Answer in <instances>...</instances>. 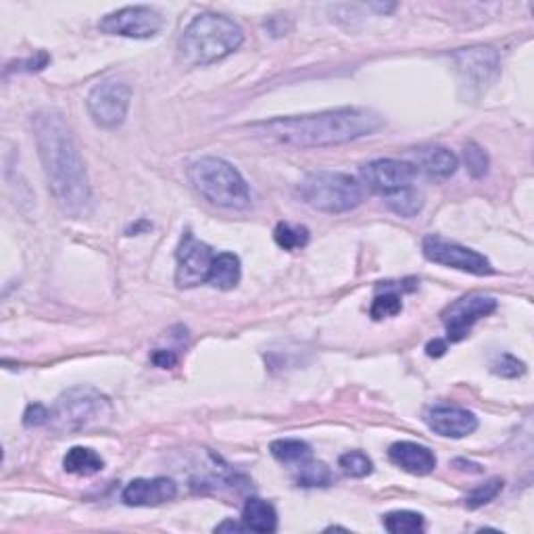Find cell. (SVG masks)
Wrapping results in <instances>:
<instances>
[{
	"label": "cell",
	"mask_w": 534,
	"mask_h": 534,
	"mask_svg": "<svg viewBox=\"0 0 534 534\" xmlns=\"http://www.w3.org/2000/svg\"><path fill=\"white\" fill-rule=\"evenodd\" d=\"M32 126L54 201L67 215H84L90 204V182L70 126L54 109L38 111Z\"/></svg>",
	"instance_id": "cell-1"
},
{
	"label": "cell",
	"mask_w": 534,
	"mask_h": 534,
	"mask_svg": "<svg viewBox=\"0 0 534 534\" xmlns=\"http://www.w3.org/2000/svg\"><path fill=\"white\" fill-rule=\"evenodd\" d=\"M384 126V120L363 107H343L324 113L278 117V120L253 123L251 129L261 138L278 145L299 148L337 146L371 136Z\"/></svg>",
	"instance_id": "cell-2"
},
{
	"label": "cell",
	"mask_w": 534,
	"mask_h": 534,
	"mask_svg": "<svg viewBox=\"0 0 534 534\" xmlns=\"http://www.w3.org/2000/svg\"><path fill=\"white\" fill-rule=\"evenodd\" d=\"M245 34L238 23L217 13H203L192 20L179 38V53L188 65H211L238 51Z\"/></svg>",
	"instance_id": "cell-3"
},
{
	"label": "cell",
	"mask_w": 534,
	"mask_h": 534,
	"mask_svg": "<svg viewBox=\"0 0 534 534\" xmlns=\"http://www.w3.org/2000/svg\"><path fill=\"white\" fill-rule=\"evenodd\" d=\"M192 186L211 204L221 209L242 211L251 204V192L245 178L232 163L220 157H203L188 170Z\"/></svg>",
	"instance_id": "cell-4"
},
{
	"label": "cell",
	"mask_w": 534,
	"mask_h": 534,
	"mask_svg": "<svg viewBox=\"0 0 534 534\" xmlns=\"http://www.w3.org/2000/svg\"><path fill=\"white\" fill-rule=\"evenodd\" d=\"M113 415L111 401L101 390L92 387H76L65 390L51 409L53 430L63 434H78L104 426Z\"/></svg>",
	"instance_id": "cell-5"
},
{
	"label": "cell",
	"mask_w": 534,
	"mask_h": 534,
	"mask_svg": "<svg viewBox=\"0 0 534 534\" xmlns=\"http://www.w3.org/2000/svg\"><path fill=\"white\" fill-rule=\"evenodd\" d=\"M303 203L321 213H346L363 201V188L355 178L340 171H313L299 186Z\"/></svg>",
	"instance_id": "cell-6"
},
{
	"label": "cell",
	"mask_w": 534,
	"mask_h": 534,
	"mask_svg": "<svg viewBox=\"0 0 534 534\" xmlns=\"http://www.w3.org/2000/svg\"><path fill=\"white\" fill-rule=\"evenodd\" d=\"M132 88L123 79H104L90 90L86 107L92 121L104 129L120 128L128 117Z\"/></svg>",
	"instance_id": "cell-7"
},
{
	"label": "cell",
	"mask_w": 534,
	"mask_h": 534,
	"mask_svg": "<svg viewBox=\"0 0 534 534\" xmlns=\"http://www.w3.org/2000/svg\"><path fill=\"white\" fill-rule=\"evenodd\" d=\"M421 251L432 263L453 267V270L465 271V274L490 276L495 271L484 254L474 251V248L457 245V242L440 238V236H426L424 242H421Z\"/></svg>",
	"instance_id": "cell-8"
},
{
	"label": "cell",
	"mask_w": 534,
	"mask_h": 534,
	"mask_svg": "<svg viewBox=\"0 0 534 534\" xmlns=\"http://www.w3.org/2000/svg\"><path fill=\"white\" fill-rule=\"evenodd\" d=\"M98 29L111 36H123V38L146 40L154 38L163 29V17L151 7H123L113 13L104 15Z\"/></svg>",
	"instance_id": "cell-9"
},
{
	"label": "cell",
	"mask_w": 534,
	"mask_h": 534,
	"mask_svg": "<svg viewBox=\"0 0 534 534\" xmlns=\"http://www.w3.org/2000/svg\"><path fill=\"white\" fill-rule=\"evenodd\" d=\"M176 259V284L179 288H192L207 282L215 253L209 245L198 240L190 229H186L182 240H179Z\"/></svg>",
	"instance_id": "cell-10"
},
{
	"label": "cell",
	"mask_w": 534,
	"mask_h": 534,
	"mask_svg": "<svg viewBox=\"0 0 534 534\" xmlns=\"http://www.w3.org/2000/svg\"><path fill=\"white\" fill-rule=\"evenodd\" d=\"M362 178L368 184V188L382 196H388L403 188H412L415 178H418V170L409 161L376 159L362 167Z\"/></svg>",
	"instance_id": "cell-11"
},
{
	"label": "cell",
	"mask_w": 534,
	"mask_h": 534,
	"mask_svg": "<svg viewBox=\"0 0 534 534\" xmlns=\"http://www.w3.org/2000/svg\"><path fill=\"white\" fill-rule=\"evenodd\" d=\"M495 309H496V301L493 296L470 295L455 301L443 313L446 340H449V343H462V340L471 332V328H474L476 321L487 318V315L493 313Z\"/></svg>",
	"instance_id": "cell-12"
},
{
	"label": "cell",
	"mask_w": 534,
	"mask_h": 534,
	"mask_svg": "<svg viewBox=\"0 0 534 534\" xmlns=\"http://www.w3.org/2000/svg\"><path fill=\"white\" fill-rule=\"evenodd\" d=\"M453 61H455L463 84L476 92H482L499 76V53L490 46L462 48V51L453 53Z\"/></svg>",
	"instance_id": "cell-13"
},
{
	"label": "cell",
	"mask_w": 534,
	"mask_h": 534,
	"mask_svg": "<svg viewBox=\"0 0 534 534\" xmlns=\"http://www.w3.org/2000/svg\"><path fill=\"white\" fill-rule=\"evenodd\" d=\"M426 424L432 432L446 438H463L478 428V418L457 405H434L426 412Z\"/></svg>",
	"instance_id": "cell-14"
},
{
	"label": "cell",
	"mask_w": 534,
	"mask_h": 534,
	"mask_svg": "<svg viewBox=\"0 0 534 534\" xmlns=\"http://www.w3.org/2000/svg\"><path fill=\"white\" fill-rule=\"evenodd\" d=\"M176 495L178 487L170 478H136L123 488L121 499L129 507H154L171 501Z\"/></svg>",
	"instance_id": "cell-15"
},
{
	"label": "cell",
	"mask_w": 534,
	"mask_h": 534,
	"mask_svg": "<svg viewBox=\"0 0 534 534\" xmlns=\"http://www.w3.org/2000/svg\"><path fill=\"white\" fill-rule=\"evenodd\" d=\"M388 457L395 465H399L401 470H405L413 476H426L437 468V457H434V453L428 449V446L409 443V440H401V443L390 445Z\"/></svg>",
	"instance_id": "cell-16"
},
{
	"label": "cell",
	"mask_w": 534,
	"mask_h": 534,
	"mask_svg": "<svg viewBox=\"0 0 534 534\" xmlns=\"http://www.w3.org/2000/svg\"><path fill=\"white\" fill-rule=\"evenodd\" d=\"M459 159L449 148H421L415 154V170L424 171L432 179H449L457 171Z\"/></svg>",
	"instance_id": "cell-17"
},
{
	"label": "cell",
	"mask_w": 534,
	"mask_h": 534,
	"mask_svg": "<svg viewBox=\"0 0 534 534\" xmlns=\"http://www.w3.org/2000/svg\"><path fill=\"white\" fill-rule=\"evenodd\" d=\"M242 521L248 530L253 532H274L278 528V513L271 503H267L263 499H253L246 501L245 509H242Z\"/></svg>",
	"instance_id": "cell-18"
},
{
	"label": "cell",
	"mask_w": 534,
	"mask_h": 534,
	"mask_svg": "<svg viewBox=\"0 0 534 534\" xmlns=\"http://www.w3.org/2000/svg\"><path fill=\"white\" fill-rule=\"evenodd\" d=\"M207 282L220 290H232L240 282V259L234 253L215 254Z\"/></svg>",
	"instance_id": "cell-19"
},
{
	"label": "cell",
	"mask_w": 534,
	"mask_h": 534,
	"mask_svg": "<svg viewBox=\"0 0 534 534\" xmlns=\"http://www.w3.org/2000/svg\"><path fill=\"white\" fill-rule=\"evenodd\" d=\"M103 457L95 449H88V446H73L63 457V470L67 474L95 476L98 471H103Z\"/></svg>",
	"instance_id": "cell-20"
},
{
	"label": "cell",
	"mask_w": 534,
	"mask_h": 534,
	"mask_svg": "<svg viewBox=\"0 0 534 534\" xmlns=\"http://www.w3.org/2000/svg\"><path fill=\"white\" fill-rule=\"evenodd\" d=\"M384 201H387L390 211H395V213L401 217H415L421 211V207H424V196H421V192L415 188V186L393 192V195L384 196Z\"/></svg>",
	"instance_id": "cell-21"
},
{
	"label": "cell",
	"mask_w": 534,
	"mask_h": 534,
	"mask_svg": "<svg viewBox=\"0 0 534 534\" xmlns=\"http://www.w3.org/2000/svg\"><path fill=\"white\" fill-rule=\"evenodd\" d=\"M271 455L282 463H301L312 457V446L299 438H280L270 446Z\"/></svg>",
	"instance_id": "cell-22"
},
{
	"label": "cell",
	"mask_w": 534,
	"mask_h": 534,
	"mask_svg": "<svg viewBox=\"0 0 534 534\" xmlns=\"http://www.w3.org/2000/svg\"><path fill=\"white\" fill-rule=\"evenodd\" d=\"M382 524L393 534H413L424 530V515L403 509V512H390L384 515Z\"/></svg>",
	"instance_id": "cell-23"
},
{
	"label": "cell",
	"mask_w": 534,
	"mask_h": 534,
	"mask_svg": "<svg viewBox=\"0 0 534 534\" xmlns=\"http://www.w3.org/2000/svg\"><path fill=\"white\" fill-rule=\"evenodd\" d=\"M332 482V471L326 463L321 462H305L299 463V470H296V484L299 487L312 488V487H328Z\"/></svg>",
	"instance_id": "cell-24"
},
{
	"label": "cell",
	"mask_w": 534,
	"mask_h": 534,
	"mask_svg": "<svg viewBox=\"0 0 534 534\" xmlns=\"http://www.w3.org/2000/svg\"><path fill=\"white\" fill-rule=\"evenodd\" d=\"M274 238L278 246L284 248V251H296V248H303L309 242V229L305 226L280 221L274 229Z\"/></svg>",
	"instance_id": "cell-25"
},
{
	"label": "cell",
	"mask_w": 534,
	"mask_h": 534,
	"mask_svg": "<svg viewBox=\"0 0 534 534\" xmlns=\"http://www.w3.org/2000/svg\"><path fill=\"white\" fill-rule=\"evenodd\" d=\"M403 309V303H401V295L396 288H390V284L387 287V290L380 295H376L374 303H371V309H370V315L378 320H384V318H395V315H399Z\"/></svg>",
	"instance_id": "cell-26"
},
{
	"label": "cell",
	"mask_w": 534,
	"mask_h": 534,
	"mask_svg": "<svg viewBox=\"0 0 534 534\" xmlns=\"http://www.w3.org/2000/svg\"><path fill=\"white\" fill-rule=\"evenodd\" d=\"M338 465H340V470H343L345 474L351 478H365L371 474V470H374L371 459L362 451H349V453H345V455H340Z\"/></svg>",
	"instance_id": "cell-27"
},
{
	"label": "cell",
	"mask_w": 534,
	"mask_h": 534,
	"mask_svg": "<svg viewBox=\"0 0 534 534\" xmlns=\"http://www.w3.org/2000/svg\"><path fill=\"white\" fill-rule=\"evenodd\" d=\"M501 490H503L501 478H490V480H487L484 484H478V487L471 490L468 496H465V505H468L470 509H478V507L487 505V503L493 501L495 496L501 493Z\"/></svg>",
	"instance_id": "cell-28"
},
{
	"label": "cell",
	"mask_w": 534,
	"mask_h": 534,
	"mask_svg": "<svg viewBox=\"0 0 534 534\" xmlns=\"http://www.w3.org/2000/svg\"><path fill=\"white\" fill-rule=\"evenodd\" d=\"M463 159L465 167H468L471 178H484L488 171V154L480 145L476 142H468L463 148Z\"/></svg>",
	"instance_id": "cell-29"
},
{
	"label": "cell",
	"mask_w": 534,
	"mask_h": 534,
	"mask_svg": "<svg viewBox=\"0 0 534 534\" xmlns=\"http://www.w3.org/2000/svg\"><path fill=\"white\" fill-rule=\"evenodd\" d=\"M490 371H493L495 376L513 380V378H521L526 374V365H524V362H520L518 357L503 353V355H499L493 363H490Z\"/></svg>",
	"instance_id": "cell-30"
},
{
	"label": "cell",
	"mask_w": 534,
	"mask_h": 534,
	"mask_svg": "<svg viewBox=\"0 0 534 534\" xmlns=\"http://www.w3.org/2000/svg\"><path fill=\"white\" fill-rule=\"evenodd\" d=\"M48 421H51V409H46L42 403H34V405H29L26 413H23V424L28 428L45 426Z\"/></svg>",
	"instance_id": "cell-31"
},
{
	"label": "cell",
	"mask_w": 534,
	"mask_h": 534,
	"mask_svg": "<svg viewBox=\"0 0 534 534\" xmlns=\"http://www.w3.org/2000/svg\"><path fill=\"white\" fill-rule=\"evenodd\" d=\"M151 359H153V363L157 365V368H173V365L178 363V357L173 355L171 351H163V349H159V351H154L153 355H151Z\"/></svg>",
	"instance_id": "cell-32"
},
{
	"label": "cell",
	"mask_w": 534,
	"mask_h": 534,
	"mask_svg": "<svg viewBox=\"0 0 534 534\" xmlns=\"http://www.w3.org/2000/svg\"><path fill=\"white\" fill-rule=\"evenodd\" d=\"M445 351H446V343H445V340H440V338H434L426 345L428 357H443Z\"/></svg>",
	"instance_id": "cell-33"
},
{
	"label": "cell",
	"mask_w": 534,
	"mask_h": 534,
	"mask_svg": "<svg viewBox=\"0 0 534 534\" xmlns=\"http://www.w3.org/2000/svg\"><path fill=\"white\" fill-rule=\"evenodd\" d=\"M226 530H238V532H242V530H248V528L245 526V521H242V524H238V521H232V520H228V521H223V524L215 526V532H226Z\"/></svg>",
	"instance_id": "cell-34"
},
{
	"label": "cell",
	"mask_w": 534,
	"mask_h": 534,
	"mask_svg": "<svg viewBox=\"0 0 534 534\" xmlns=\"http://www.w3.org/2000/svg\"><path fill=\"white\" fill-rule=\"evenodd\" d=\"M371 9L380 11V13H390V11L396 9V4H371Z\"/></svg>",
	"instance_id": "cell-35"
}]
</instances>
